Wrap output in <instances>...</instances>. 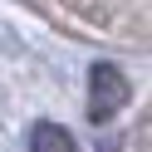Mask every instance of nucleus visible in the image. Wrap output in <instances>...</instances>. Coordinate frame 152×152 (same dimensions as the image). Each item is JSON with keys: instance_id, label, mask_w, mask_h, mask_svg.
<instances>
[{"instance_id": "f257e3e1", "label": "nucleus", "mask_w": 152, "mask_h": 152, "mask_svg": "<svg viewBox=\"0 0 152 152\" xmlns=\"http://www.w3.org/2000/svg\"><path fill=\"white\" fill-rule=\"evenodd\" d=\"M123 103H128V79H123L113 64H93V74H88V118L103 123V118H113Z\"/></svg>"}, {"instance_id": "f03ea898", "label": "nucleus", "mask_w": 152, "mask_h": 152, "mask_svg": "<svg viewBox=\"0 0 152 152\" xmlns=\"http://www.w3.org/2000/svg\"><path fill=\"white\" fill-rule=\"evenodd\" d=\"M30 152H74V137L59 123H39V128L30 132Z\"/></svg>"}]
</instances>
